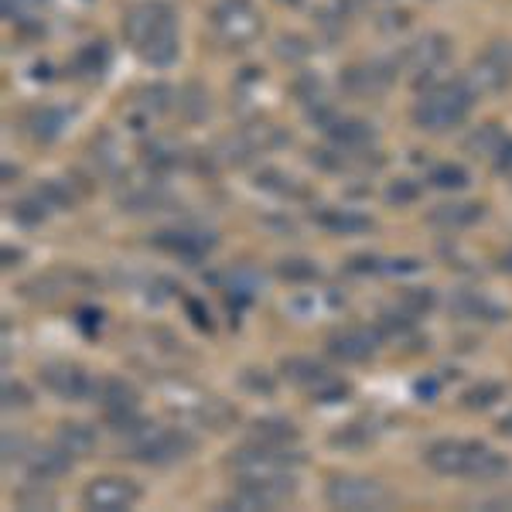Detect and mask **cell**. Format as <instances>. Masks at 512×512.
Instances as JSON below:
<instances>
[{"label":"cell","mask_w":512,"mask_h":512,"mask_svg":"<svg viewBox=\"0 0 512 512\" xmlns=\"http://www.w3.org/2000/svg\"><path fill=\"white\" fill-rule=\"evenodd\" d=\"M414 195H417V188H414V185H393V188H390V195H386V198H390V202H410Z\"/></svg>","instance_id":"cell-37"},{"label":"cell","mask_w":512,"mask_h":512,"mask_svg":"<svg viewBox=\"0 0 512 512\" xmlns=\"http://www.w3.org/2000/svg\"><path fill=\"white\" fill-rule=\"evenodd\" d=\"M431 185L444 188V192H458V188L468 185V171L461 164H437L431 171Z\"/></svg>","instance_id":"cell-28"},{"label":"cell","mask_w":512,"mask_h":512,"mask_svg":"<svg viewBox=\"0 0 512 512\" xmlns=\"http://www.w3.org/2000/svg\"><path fill=\"white\" fill-rule=\"evenodd\" d=\"M475 89L468 86V79H441V82H427L424 93L414 103V123L420 130H451L458 123L468 120L475 106Z\"/></svg>","instance_id":"cell-3"},{"label":"cell","mask_w":512,"mask_h":512,"mask_svg":"<svg viewBox=\"0 0 512 512\" xmlns=\"http://www.w3.org/2000/svg\"><path fill=\"white\" fill-rule=\"evenodd\" d=\"M478 219H482V205H437L431 212L434 226H444V229H465Z\"/></svg>","instance_id":"cell-23"},{"label":"cell","mask_w":512,"mask_h":512,"mask_svg":"<svg viewBox=\"0 0 512 512\" xmlns=\"http://www.w3.org/2000/svg\"><path fill=\"white\" fill-rule=\"evenodd\" d=\"M297 492L294 475H270V478H239V485L233 489V495L226 499L229 509L239 512H270L284 502H291Z\"/></svg>","instance_id":"cell-6"},{"label":"cell","mask_w":512,"mask_h":512,"mask_svg":"<svg viewBox=\"0 0 512 512\" xmlns=\"http://www.w3.org/2000/svg\"><path fill=\"white\" fill-rule=\"evenodd\" d=\"M198 448V441L181 427H154L140 424L134 434H127V451L134 461L144 465H175Z\"/></svg>","instance_id":"cell-4"},{"label":"cell","mask_w":512,"mask_h":512,"mask_svg":"<svg viewBox=\"0 0 512 512\" xmlns=\"http://www.w3.org/2000/svg\"><path fill=\"white\" fill-rule=\"evenodd\" d=\"M280 369H284V376L291 379L294 386H301V390L315 393L321 403H335V400H342V396L349 393V386H345L342 379H335L315 359H287Z\"/></svg>","instance_id":"cell-13"},{"label":"cell","mask_w":512,"mask_h":512,"mask_svg":"<svg viewBox=\"0 0 512 512\" xmlns=\"http://www.w3.org/2000/svg\"><path fill=\"white\" fill-rule=\"evenodd\" d=\"M171 96H175V89H171V86H151V89H144V93H140V106H144L151 117H158V113L175 106V99H171Z\"/></svg>","instance_id":"cell-29"},{"label":"cell","mask_w":512,"mask_h":512,"mask_svg":"<svg viewBox=\"0 0 512 512\" xmlns=\"http://www.w3.org/2000/svg\"><path fill=\"white\" fill-rule=\"evenodd\" d=\"M4 407L7 410H11V407H18V410L31 407V393L24 390L21 383H11V379H7V383H4Z\"/></svg>","instance_id":"cell-35"},{"label":"cell","mask_w":512,"mask_h":512,"mask_svg":"<svg viewBox=\"0 0 512 512\" xmlns=\"http://www.w3.org/2000/svg\"><path fill=\"white\" fill-rule=\"evenodd\" d=\"M482 509H512V495H495V499H485Z\"/></svg>","instance_id":"cell-38"},{"label":"cell","mask_w":512,"mask_h":512,"mask_svg":"<svg viewBox=\"0 0 512 512\" xmlns=\"http://www.w3.org/2000/svg\"><path fill=\"white\" fill-rule=\"evenodd\" d=\"M55 444L62 451H69L72 458H89L96 451V431L89 424H79V420H69V424L59 427L55 434Z\"/></svg>","instance_id":"cell-19"},{"label":"cell","mask_w":512,"mask_h":512,"mask_svg":"<svg viewBox=\"0 0 512 512\" xmlns=\"http://www.w3.org/2000/svg\"><path fill=\"white\" fill-rule=\"evenodd\" d=\"M465 79H468V86L475 89V96L502 93V89L512 82V45L509 41H492V45L472 62V72H468Z\"/></svg>","instance_id":"cell-10"},{"label":"cell","mask_w":512,"mask_h":512,"mask_svg":"<svg viewBox=\"0 0 512 512\" xmlns=\"http://www.w3.org/2000/svg\"><path fill=\"white\" fill-rule=\"evenodd\" d=\"M376 349H379V332L362 325L342 328V332L328 338V355L338 362H366Z\"/></svg>","instance_id":"cell-15"},{"label":"cell","mask_w":512,"mask_h":512,"mask_svg":"<svg viewBox=\"0 0 512 512\" xmlns=\"http://www.w3.org/2000/svg\"><path fill=\"white\" fill-rule=\"evenodd\" d=\"M38 379H41V386L59 396V400L82 403V400L99 396V383L79 366V362H48V366L38 369Z\"/></svg>","instance_id":"cell-11"},{"label":"cell","mask_w":512,"mask_h":512,"mask_svg":"<svg viewBox=\"0 0 512 512\" xmlns=\"http://www.w3.org/2000/svg\"><path fill=\"white\" fill-rule=\"evenodd\" d=\"M277 270L284 280H315L318 277V267L311 260H284Z\"/></svg>","instance_id":"cell-34"},{"label":"cell","mask_w":512,"mask_h":512,"mask_svg":"<svg viewBox=\"0 0 512 512\" xmlns=\"http://www.w3.org/2000/svg\"><path fill=\"white\" fill-rule=\"evenodd\" d=\"M393 79H396L393 65L366 62V65H352V69H345L342 86L349 89L352 96H379L393 86Z\"/></svg>","instance_id":"cell-16"},{"label":"cell","mask_w":512,"mask_h":512,"mask_svg":"<svg viewBox=\"0 0 512 512\" xmlns=\"http://www.w3.org/2000/svg\"><path fill=\"white\" fill-rule=\"evenodd\" d=\"M106 65H110V48L103 45V41H93V45H86L82 52L76 55V72L79 76H103Z\"/></svg>","instance_id":"cell-25"},{"label":"cell","mask_w":512,"mask_h":512,"mask_svg":"<svg viewBox=\"0 0 512 512\" xmlns=\"http://www.w3.org/2000/svg\"><path fill=\"white\" fill-rule=\"evenodd\" d=\"M427 468L437 475H458V478H478V482H492V478L509 472V461L499 451H492L482 441H458V437H444L434 441L424 454Z\"/></svg>","instance_id":"cell-2"},{"label":"cell","mask_w":512,"mask_h":512,"mask_svg":"<svg viewBox=\"0 0 512 512\" xmlns=\"http://www.w3.org/2000/svg\"><path fill=\"white\" fill-rule=\"evenodd\" d=\"M448 55H451V41L448 38H444V35H424V38H417L407 52H403V69H407L417 82H427V79H434L437 72L444 69Z\"/></svg>","instance_id":"cell-14"},{"label":"cell","mask_w":512,"mask_h":512,"mask_svg":"<svg viewBox=\"0 0 512 512\" xmlns=\"http://www.w3.org/2000/svg\"><path fill=\"white\" fill-rule=\"evenodd\" d=\"M99 407H103L106 424L117 434H134L144 424L140 420V393L120 376H110L99 383Z\"/></svg>","instance_id":"cell-9"},{"label":"cell","mask_w":512,"mask_h":512,"mask_svg":"<svg viewBox=\"0 0 512 512\" xmlns=\"http://www.w3.org/2000/svg\"><path fill=\"white\" fill-rule=\"evenodd\" d=\"M65 123H69L65 110H55V106H38V110L28 113V134L35 140H41V144H48V140L62 137Z\"/></svg>","instance_id":"cell-20"},{"label":"cell","mask_w":512,"mask_h":512,"mask_svg":"<svg viewBox=\"0 0 512 512\" xmlns=\"http://www.w3.org/2000/svg\"><path fill=\"white\" fill-rule=\"evenodd\" d=\"M72 468V454L62 451L59 444L55 448H41V451H31L28 458V475L35 478V482H52V478H62L65 472Z\"/></svg>","instance_id":"cell-18"},{"label":"cell","mask_w":512,"mask_h":512,"mask_svg":"<svg viewBox=\"0 0 512 512\" xmlns=\"http://www.w3.org/2000/svg\"><path fill=\"white\" fill-rule=\"evenodd\" d=\"M250 441L256 444H280V448H287V444L297 441V427L291 420H256L250 427Z\"/></svg>","instance_id":"cell-22"},{"label":"cell","mask_w":512,"mask_h":512,"mask_svg":"<svg viewBox=\"0 0 512 512\" xmlns=\"http://www.w3.org/2000/svg\"><path fill=\"white\" fill-rule=\"evenodd\" d=\"M325 499L335 509L362 512V509H386L393 502V492L383 482L366 475H335L325 485Z\"/></svg>","instance_id":"cell-7"},{"label":"cell","mask_w":512,"mask_h":512,"mask_svg":"<svg viewBox=\"0 0 512 512\" xmlns=\"http://www.w3.org/2000/svg\"><path fill=\"white\" fill-rule=\"evenodd\" d=\"M308 52H311V45H308L304 38H297V35L277 38V59H284V62H301Z\"/></svg>","instance_id":"cell-33"},{"label":"cell","mask_w":512,"mask_h":512,"mask_svg":"<svg viewBox=\"0 0 512 512\" xmlns=\"http://www.w3.org/2000/svg\"><path fill=\"white\" fill-rule=\"evenodd\" d=\"M154 246L171 256H181V260L195 263L202 260L205 253L216 246V236L212 233H188V229H178V233H158L154 236Z\"/></svg>","instance_id":"cell-17"},{"label":"cell","mask_w":512,"mask_h":512,"mask_svg":"<svg viewBox=\"0 0 512 512\" xmlns=\"http://www.w3.org/2000/svg\"><path fill=\"white\" fill-rule=\"evenodd\" d=\"M45 216H48V209H45V202H41L38 195H28V198H21V202L14 205V219H18L21 226H38Z\"/></svg>","instance_id":"cell-30"},{"label":"cell","mask_w":512,"mask_h":512,"mask_svg":"<svg viewBox=\"0 0 512 512\" xmlns=\"http://www.w3.org/2000/svg\"><path fill=\"white\" fill-rule=\"evenodd\" d=\"M318 222L325 229H332V233H342V236H355V233H366L373 222L366 216H359V212H349V209H325L318 216Z\"/></svg>","instance_id":"cell-24"},{"label":"cell","mask_w":512,"mask_h":512,"mask_svg":"<svg viewBox=\"0 0 512 512\" xmlns=\"http://www.w3.org/2000/svg\"><path fill=\"white\" fill-rule=\"evenodd\" d=\"M45 4H48V0H0V7H4V18L7 21H28V18H35V14Z\"/></svg>","instance_id":"cell-31"},{"label":"cell","mask_w":512,"mask_h":512,"mask_svg":"<svg viewBox=\"0 0 512 512\" xmlns=\"http://www.w3.org/2000/svg\"><path fill=\"white\" fill-rule=\"evenodd\" d=\"M82 502L86 509L96 512H123V509H134L140 502V485L134 478H120V475H103L93 478L82 492Z\"/></svg>","instance_id":"cell-12"},{"label":"cell","mask_w":512,"mask_h":512,"mask_svg":"<svg viewBox=\"0 0 512 512\" xmlns=\"http://www.w3.org/2000/svg\"><path fill=\"white\" fill-rule=\"evenodd\" d=\"M495 168H499V171H512V137L502 140L499 154H495Z\"/></svg>","instance_id":"cell-36"},{"label":"cell","mask_w":512,"mask_h":512,"mask_svg":"<svg viewBox=\"0 0 512 512\" xmlns=\"http://www.w3.org/2000/svg\"><path fill=\"white\" fill-rule=\"evenodd\" d=\"M325 134L335 140L338 151H359V147L373 144V130H369V123H362V120H335Z\"/></svg>","instance_id":"cell-21"},{"label":"cell","mask_w":512,"mask_h":512,"mask_svg":"<svg viewBox=\"0 0 512 512\" xmlns=\"http://www.w3.org/2000/svg\"><path fill=\"white\" fill-rule=\"evenodd\" d=\"M209 21L216 38L229 48H246L263 35V14L256 11L253 0H219Z\"/></svg>","instance_id":"cell-5"},{"label":"cell","mask_w":512,"mask_h":512,"mask_svg":"<svg viewBox=\"0 0 512 512\" xmlns=\"http://www.w3.org/2000/svg\"><path fill=\"white\" fill-rule=\"evenodd\" d=\"M502 267H506V270H512V253L506 256V260H502Z\"/></svg>","instance_id":"cell-39"},{"label":"cell","mask_w":512,"mask_h":512,"mask_svg":"<svg viewBox=\"0 0 512 512\" xmlns=\"http://www.w3.org/2000/svg\"><path fill=\"white\" fill-rule=\"evenodd\" d=\"M294 465H301V454L280 448V444H256V441L233 451V458H229V468H233L239 478L291 475Z\"/></svg>","instance_id":"cell-8"},{"label":"cell","mask_w":512,"mask_h":512,"mask_svg":"<svg viewBox=\"0 0 512 512\" xmlns=\"http://www.w3.org/2000/svg\"><path fill=\"white\" fill-rule=\"evenodd\" d=\"M499 396H502L499 383H482V386H475V390L465 393V407L468 410H485V407H492Z\"/></svg>","instance_id":"cell-32"},{"label":"cell","mask_w":512,"mask_h":512,"mask_svg":"<svg viewBox=\"0 0 512 512\" xmlns=\"http://www.w3.org/2000/svg\"><path fill=\"white\" fill-rule=\"evenodd\" d=\"M502 140H506V134L499 130V123H485V127H478L472 137H468V151L475 154H482V158H495L499 154V147H502Z\"/></svg>","instance_id":"cell-26"},{"label":"cell","mask_w":512,"mask_h":512,"mask_svg":"<svg viewBox=\"0 0 512 512\" xmlns=\"http://www.w3.org/2000/svg\"><path fill=\"white\" fill-rule=\"evenodd\" d=\"M123 41L154 69L178 62V18L164 0H140L123 14Z\"/></svg>","instance_id":"cell-1"},{"label":"cell","mask_w":512,"mask_h":512,"mask_svg":"<svg viewBox=\"0 0 512 512\" xmlns=\"http://www.w3.org/2000/svg\"><path fill=\"white\" fill-rule=\"evenodd\" d=\"M35 195L41 198V202H45V209H48V212L72 209V205H76V192H72V188L65 185V181H59V178L45 181V185H41Z\"/></svg>","instance_id":"cell-27"}]
</instances>
